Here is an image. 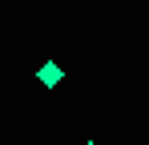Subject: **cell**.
<instances>
[{"label": "cell", "mask_w": 149, "mask_h": 145, "mask_svg": "<svg viewBox=\"0 0 149 145\" xmlns=\"http://www.w3.org/2000/svg\"><path fill=\"white\" fill-rule=\"evenodd\" d=\"M85 145H97V141H85Z\"/></svg>", "instance_id": "cell-2"}, {"label": "cell", "mask_w": 149, "mask_h": 145, "mask_svg": "<svg viewBox=\"0 0 149 145\" xmlns=\"http://www.w3.org/2000/svg\"><path fill=\"white\" fill-rule=\"evenodd\" d=\"M36 81H40V85H45V89H56V85H61V81H65V69H61V65H56V61H45V65H40V69H36Z\"/></svg>", "instance_id": "cell-1"}]
</instances>
